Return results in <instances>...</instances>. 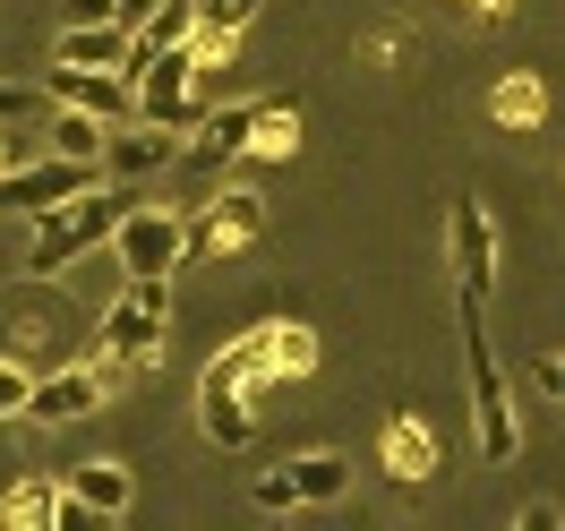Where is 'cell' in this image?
Instances as JSON below:
<instances>
[{"instance_id":"cell-7","label":"cell","mask_w":565,"mask_h":531,"mask_svg":"<svg viewBox=\"0 0 565 531\" xmlns=\"http://www.w3.org/2000/svg\"><path fill=\"white\" fill-rule=\"evenodd\" d=\"M257 232H266V198H257L248 180H232V189H214L206 206L189 214V257H180V266H206V257H241Z\"/></svg>"},{"instance_id":"cell-10","label":"cell","mask_w":565,"mask_h":531,"mask_svg":"<svg viewBox=\"0 0 565 531\" xmlns=\"http://www.w3.org/2000/svg\"><path fill=\"white\" fill-rule=\"evenodd\" d=\"M95 180H104V163H77V155L9 163V172H0V214H26V223H35L43 206H61V198H77V189H95Z\"/></svg>"},{"instance_id":"cell-27","label":"cell","mask_w":565,"mask_h":531,"mask_svg":"<svg viewBox=\"0 0 565 531\" xmlns=\"http://www.w3.org/2000/svg\"><path fill=\"white\" fill-rule=\"evenodd\" d=\"M531 378H540L548 403H565V352H540V360H531Z\"/></svg>"},{"instance_id":"cell-12","label":"cell","mask_w":565,"mask_h":531,"mask_svg":"<svg viewBox=\"0 0 565 531\" xmlns=\"http://www.w3.org/2000/svg\"><path fill=\"white\" fill-rule=\"evenodd\" d=\"M52 61H70V70H120V77H138V70H146V43H138V26H129V18H95V26H61Z\"/></svg>"},{"instance_id":"cell-9","label":"cell","mask_w":565,"mask_h":531,"mask_svg":"<svg viewBox=\"0 0 565 531\" xmlns=\"http://www.w3.org/2000/svg\"><path fill=\"white\" fill-rule=\"evenodd\" d=\"M446 266H455V300H489L497 291V214L480 206V198H455V214H446Z\"/></svg>"},{"instance_id":"cell-16","label":"cell","mask_w":565,"mask_h":531,"mask_svg":"<svg viewBox=\"0 0 565 531\" xmlns=\"http://www.w3.org/2000/svg\"><path fill=\"white\" fill-rule=\"evenodd\" d=\"M180 146H189V138H180V129H163V120H120V129H111V146H104V172H111V180H146V172H163Z\"/></svg>"},{"instance_id":"cell-31","label":"cell","mask_w":565,"mask_h":531,"mask_svg":"<svg viewBox=\"0 0 565 531\" xmlns=\"http://www.w3.org/2000/svg\"><path fill=\"white\" fill-rule=\"evenodd\" d=\"M146 9H154V0H120V18H129V26H138V18H146Z\"/></svg>"},{"instance_id":"cell-29","label":"cell","mask_w":565,"mask_h":531,"mask_svg":"<svg viewBox=\"0 0 565 531\" xmlns=\"http://www.w3.org/2000/svg\"><path fill=\"white\" fill-rule=\"evenodd\" d=\"M95 18H120V0H70V26H95Z\"/></svg>"},{"instance_id":"cell-15","label":"cell","mask_w":565,"mask_h":531,"mask_svg":"<svg viewBox=\"0 0 565 531\" xmlns=\"http://www.w3.org/2000/svg\"><path fill=\"white\" fill-rule=\"evenodd\" d=\"M95 403H111V378H104V360H77V369H61V378H35L26 421L35 428H70V421H86Z\"/></svg>"},{"instance_id":"cell-20","label":"cell","mask_w":565,"mask_h":531,"mask_svg":"<svg viewBox=\"0 0 565 531\" xmlns=\"http://www.w3.org/2000/svg\"><path fill=\"white\" fill-rule=\"evenodd\" d=\"M300 155V104L257 95V129H248V163H291Z\"/></svg>"},{"instance_id":"cell-8","label":"cell","mask_w":565,"mask_h":531,"mask_svg":"<svg viewBox=\"0 0 565 531\" xmlns=\"http://www.w3.org/2000/svg\"><path fill=\"white\" fill-rule=\"evenodd\" d=\"M111 257H120L129 275H172L180 257H189V214L154 206V198H129L120 232H111Z\"/></svg>"},{"instance_id":"cell-19","label":"cell","mask_w":565,"mask_h":531,"mask_svg":"<svg viewBox=\"0 0 565 531\" xmlns=\"http://www.w3.org/2000/svg\"><path fill=\"white\" fill-rule=\"evenodd\" d=\"M257 9H266V0H198V35H189V43L206 52V70L248 35V26H257Z\"/></svg>"},{"instance_id":"cell-22","label":"cell","mask_w":565,"mask_h":531,"mask_svg":"<svg viewBox=\"0 0 565 531\" xmlns=\"http://www.w3.org/2000/svg\"><path fill=\"white\" fill-rule=\"evenodd\" d=\"M489 120L497 129H540V120H548V86H540L531 70H505L489 86Z\"/></svg>"},{"instance_id":"cell-26","label":"cell","mask_w":565,"mask_h":531,"mask_svg":"<svg viewBox=\"0 0 565 531\" xmlns=\"http://www.w3.org/2000/svg\"><path fill=\"white\" fill-rule=\"evenodd\" d=\"M43 104H52V95H35V86H18V77H0V129H9V120H35Z\"/></svg>"},{"instance_id":"cell-18","label":"cell","mask_w":565,"mask_h":531,"mask_svg":"<svg viewBox=\"0 0 565 531\" xmlns=\"http://www.w3.org/2000/svg\"><path fill=\"white\" fill-rule=\"evenodd\" d=\"M70 489L95 506V523H120V514L138 506V480H129V463H111V455L77 463V471H70Z\"/></svg>"},{"instance_id":"cell-11","label":"cell","mask_w":565,"mask_h":531,"mask_svg":"<svg viewBox=\"0 0 565 531\" xmlns=\"http://www.w3.org/2000/svg\"><path fill=\"white\" fill-rule=\"evenodd\" d=\"M241 360L257 369V386L266 378H309L318 369V334H309V318H257L241 334Z\"/></svg>"},{"instance_id":"cell-14","label":"cell","mask_w":565,"mask_h":531,"mask_svg":"<svg viewBox=\"0 0 565 531\" xmlns=\"http://www.w3.org/2000/svg\"><path fill=\"white\" fill-rule=\"evenodd\" d=\"M377 471H386L394 489H420V480H437V471H446V446H437V428H428L420 412H394L386 437H377Z\"/></svg>"},{"instance_id":"cell-5","label":"cell","mask_w":565,"mask_h":531,"mask_svg":"<svg viewBox=\"0 0 565 531\" xmlns=\"http://www.w3.org/2000/svg\"><path fill=\"white\" fill-rule=\"evenodd\" d=\"M198 77H206V52L198 43H172V52H146L138 70V120H163V129H198L206 104H198Z\"/></svg>"},{"instance_id":"cell-25","label":"cell","mask_w":565,"mask_h":531,"mask_svg":"<svg viewBox=\"0 0 565 531\" xmlns=\"http://www.w3.org/2000/svg\"><path fill=\"white\" fill-rule=\"evenodd\" d=\"M26 403H35V369L0 352V421H26Z\"/></svg>"},{"instance_id":"cell-1","label":"cell","mask_w":565,"mask_h":531,"mask_svg":"<svg viewBox=\"0 0 565 531\" xmlns=\"http://www.w3.org/2000/svg\"><path fill=\"white\" fill-rule=\"evenodd\" d=\"M120 214H129V198L120 189H77V198H61V206L35 214V241H26V275H70L77 257H95V248H111V232H120Z\"/></svg>"},{"instance_id":"cell-21","label":"cell","mask_w":565,"mask_h":531,"mask_svg":"<svg viewBox=\"0 0 565 531\" xmlns=\"http://www.w3.org/2000/svg\"><path fill=\"white\" fill-rule=\"evenodd\" d=\"M61 497L70 489H52L43 471H26V480H9V497H0V523L9 531H61Z\"/></svg>"},{"instance_id":"cell-17","label":"cell","mask_w":565,"mask_h":531,"mask_svg":"<svg viewBox=\"0 0 565 531\" xmlns=\"http://www.w3.org/2000/svg\"><path fill=\"white\" fill-rule=\"evenodd\" d=\"M248 129H257V104H214L198 129H189V163H206V172H223V163H248Z\"/></svg>"},{"instance_id":"cell-28","label":"cell","mask_w":565,"mask_h":531,"mask_svg":"<svg viewBox=\"0 0 565 531\" xmlns=\"http://www.w3.org/2000/svg\"><path fill=\"white\" fill-rule=\"evenodd\" d=\"M514 523H523V531H557L565 514H557V506H548V497H531V506H514Z\"/></svg>"},{"instance_id":"cell-4","label":"cell","mask_w":565,"mask_h":531,"mask_svg":"<svg viewBox=\"0 0 565 531\" xmlns=\"http://www.w3.org/2000/svg\"><path fill=\"white\" fill-rule=\"evenodd\" d=\"M248 386H257V369L241 360V343H223V352L198 369V428H206V446H223V455H241L248 437H257Z\"/></svg>"},{"instance_id":"cell-24","label":"cell","mask_w":565,"mask_h":531,"mask_svg":"<svg viewBox=\"0 0 565 531\" xmlns=\"http://www.w3.org/2000/svg\"><path fill=\"white\" fill-rule=\"evenodd\" d=\"M189 35H198V0H154V9L138 18L146 52H172V43H189Z\"/></svg>"},{"instance_id":"cell-13","label":"cell","mask_w":565,"mask_h":531,"mask_svg":"<svg viewBox=\"0 0 565 531\" xmlns=\"http://www.w3.org/2000/svg\"><path fill=\"white\" fill-rule=\"evenodd\" d=\"M43 95H52V104H77V111H104L111 129L138 120V77H120V70H70V61H52Z\"/></svg>"},{"instance_id":"cell-23","label":"cell","mask_w":565,"mask_h":531,"mask_svg":"<svg viewBox=\"0 0 565 531\" xmlns=\"http://www.w3.org/2000/svg\"><path fill=\"white\" fill-rule=\"evenodd\" d=\"M104 146H111V120H104V111L52 104V155H77V163H104Z\"/></svg>"},{"instance_id":"cell-2","label":"cell","mask_w":565,"mask_h":531,"mask_svg":"<svg viewBox=\"0 0 565 531\" xmlns=\"http://www.w3.org/2000/svg\"><path fill=\"white\" fill-rule=\"evenodd\" d=\"M489 300H462V369H471V437H480V463H514L523 446V428H514V386H505V369H497V343L489 326H480Z\"/></svg>"},{"instance_id":"cell-3","label":"cell","mask_w":565,"mask_h":531,"mask_svg":"<svg viewBox=\"0 0 565 531\" xmlns=\"http://www.w3.org/2000/svg\"><path fill=\"white\" fill-rule=\"evenodd\" d=\"M163 334H172V275H129V291L104 300V352L146 378L163 360Z\"/></svg>"},{"instance_id":"cell-6","label":"cell","mask_w":565,"mask_h":531,"mask_svg":"<svg viewBox=\"0 0 565 531\" xmlns=\"http://www.w3.org/2000/svg\"><path fill=\"white\" fill-rule=\"evenodd\" d=\"M352 489V455H334V446H318V455H282L275 471H257V514H291V506H334V497Z\"/></svg>"},{"instance_id":"cell-32","label":"cell","mask_w":565,"mask_h":531,"mask_svg":"<svg viewBox=\"0 0 565 531\" xmlns=\"http://www.w3.org/2000/svg\"><path fill=\"white\" fill-rule=\"evenodd\" d=\"M9 163H18V146H9V138H0V172H9Z\"/></svg>"},{"instance_id":"cell-30","label":"cell","mask_w":565,"mask_h":531,"mask_svg":"<svg viewBox=\"0 0 565 531\" xmlns=\"http://www.w3.org/2000/svg\"><path fill=\"white\" fill-rule=\"evenodd\" d=\"M462 9H480V18H505V9H523V0H462Z\"/></svg>"}]
</instances>
